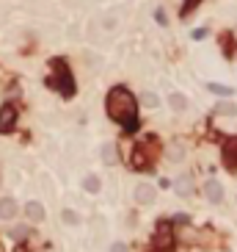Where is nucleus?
I'll return each instance as SVG.
<instances>
[{"label": "nucleus", "instance_id": "nucleus-1", "mask_svg": "<svg viewBox=\"0 0 237 252\" xmlns=\"http://www.w3.org/2000/svg\"><path fill=\"white\" fill-rule=\"evenodd\" d=\"M135 97L130 95L127 86H113L108 92V100H105V111L113 122H118L121 128H127V131H135L138 128V119H135Z\"/></svg>", "mask_w": 237, "mask_h": 252}, {"label": "nucleus", "instance_id": "nucleus-2", "mask_svg": "<svg viewBox=\"0 0 237 252\" xmlns=\"http://www.w3.org/2000/svg\"><path fill=\"white\" fill-rule=\"evenodd\" d=\"M14 122H17V108L11 103H6L0 108V133H9L14 128Z\"/></svg>", "mask_w": 237, "mask_h": 252}, {"label": "nucleus", "instance_id": "nucleus-3", "mask_svg": "<svg viewBox=\"0 0 237 252\" xmlns=\"http://www.w3.org/2000/svg\"><path fill=\"white\" fill-rule=\"evenodd\" d=\"M133 197H135V202H141V205H149V202L154 200V189L149 186V183H138Z\"/></svg>", "mask_w": 237, "mask_h": 252}, {"label": "nucleus", "instance_id": "nucleus-4", "mask_svg": "<svg viewBox=\"0 0 237 252\" xmlns=\"http://www.w3.org/2000/svg\"><path fill=\"white\" fill-rule=\"evenodd\" d=\"M204 194H207V200H210V202H220V200H223V189H220L218 180H207V183H204Z\"/></svg>", "mask_w": 237, "mask_h": 252}, {"label": "nucleus", "instance_id": "nucleus-5", "mask_svg": "<svg viewBox=\"0 0 237 252\" xmlns=\"http://www.w3.org/2000/svg\"><path fill=\"white\" fill-rule=\"evenodd\" d=\"M223 161H226V166L237 169V139H229L223 144Z\"/></svg>", "mask_w": 237, "mask_h": 252}, {"label": "nucleus", "instance_id": "nucleus-6", "mask_svg": "<svg viewBox=\"0 0 237 252\" xmlns=\"http://www.w3.org/2000/svg\"><path fill=\"white\" fill-rule=\"evenodd\" d=\"M17 216V202L11 197H3L0 200V219H14Z\"/></svg>", "mask_w": 237, "mask_h": 252}, {"label": "nucleus", "instance_id": "nucleus-7", "mask_svg": "<svg viewBox=\"0 0 237 252\" xmlns=\"http://www.w3.org/2000/svg\"><path fill=\"white\" fill-rule=\"evenodd\" d=\"M171 244H174V238H171L169 227L160 225V230H157V235H154V247H157V250H166V247H171Z\"/></svg>", "mask_w": 237, "mask_h": 252}, {"label": "nucleus", "instance_id": "nucleus-8", "mask_svg": "<svg viewBox=\"0 0 237 252\" xmlns=\"http://www.w3.org/2000/svg\"><path fill=\"white\" fill-rule=\"evenodd\" d=\"M25 216L31 219V222H42V219H44V205H42V202H28V205H25Z\"/></svg>", "mask_w": 237, "mask_h": 252}, {"label": "nucleus", "instance_id": "nucleus-9", "mask_svg": "<svg viewBox=\"0 0 237 252\" xmlns=\"http://www.w3.org/2000/svg\"><path fill=\"white\" fill-rule=\"evenodd\" d=\"M174 192H177L179 197H187V194L193 192V183H190V177H187V174H182V177H177V180H174Z\"/></svg>", "mask_w": 237, "mask_h": 252}, {"label": "nucleus", "instance_id": "nucleus-10", "mask_svg": "<svg viewBox=\"0 0 237 252\" xmlns=\"http://www.w3.org/2000/svg\"><path fill=\"white\" fill-rule=\"evenodd\" d=\"M169 103H171V108H174V111H185V108H187L185 95H179V92H171V95H169Z\"/></svg>", "mask_w": 237, "mask_h": 252}, {"label": "nucleus", "instance_id": "nucleus-11", "mask_svg": "<svg viewBox=\"0 0 237 252\" xmlns=\"http://www.w3.org/2000/svg\"><path fill=\"white\" fill-rule=\"evenodd\" d=\"M83 186H85V192H88V194H97V192H100V186H102V183H100V177H97V174H85Z\"/></svg>", "mask_w": 237, "mask_h": 252}, {"label": "nucleus", "instance_id": "nucleus-12", "mask_svg": "<svg viewBox=\"0 0 237 252\" xmlns=\"http://www.w3.org/2000/svg\"><path fill=\"white\" fill-rule=\"evenodd\" d=\"M215 114H218V116H235L237 105L235 103H218V105H215Z\"/></svg>", "mask_w": 237, "mask_h": 252}, {"label": "nucleus", "instance_id": "nucleus-13", "mask_svg": "<svg viewBox=\"0 0 237 252\" xmlns=\"http://www.w3.org/2000/svg\"><path fill=\"white\" fill-rule=\"evenodd\" d=\"M102 161H105V164H116V161H118L116 147H113V144H105V147H102Z\"/></svg>", "mask_w": 237, "mask_h": 252}, {"label": "nucleus", "instance_id": "nucleus-14", "mask_svg": "<svg viewBox=\"0 0 237 252\" xmlns=\"http://www.w3.org/2000/svg\"><path fill=\"white\" fill-rule=\"evenodd\" d=\"M141 100H144V105H149V108H157V105H160V97L154 95V92H144Z\"/></svg>", "mask_w": 237, "mask_h": 252}, {"label": "nucleus", "instance_id": "nucleus-15", "mask_svg": "<svg viewBox=\"0 0 237 252\" xmlns=\"http://www.w3.org/2000/svg\"><path fill=\"white\" fill-rule=\"evenodd\" d=\"M61 219H64V222H67V225H80V216H77L75 211H64V213H61Z\"/></svg>", "mask_w": 237, "mask_h": 252}, {"label": "nucleus", "instance_id": "nucleus-16", "mask_svg": "<svg viewBox=\"0 0 237 252\" xmlns=\"http://www.w3.org/2000/svg\"><path fill=\"white\" fill-rule=\"evenodd\" d=\"M25 235H28V227H14V230H11V238H14V241H22Z\"/></svg>", "mask_w": 237, "mask_h": 252}, {"label": "nucleus", "instance_id": "nucleus-17", "mask_svg": "<svg viewBox=\"0 0 237 252\" xmlns=\"http://www.w3.org/2000/svg\"><path fill=\"white\" fill-rule=\"evenodd\" d=\"M210 92H215V95H232L229 86H218V83H210Z\"/></svg>", "mask_w": 237, "mask_h": 252}, {"label": "nucleus", "instance_id": "nucleus-18", "mask_svg": "<svg viewBox=\"0 0 237 252\" xmlns=\"http://www.w3.org/2000/svg\"><path fill=\"white\" fill-rule=\"evenodd\" d=\"M154 19H157L160 25H169V17H166V11H163V9H157V11H154Z\"/></svg>", "mask_w": 237, "mask_h": 252}, {"label": "nucleus", "instance_id": "nucleus-19", "mask_svg": "<svg viewBox=\"0 0 237 252\" xmlns=\"http://www.w3.org/2000/svg\"><path fill=\"white\" fill-rule=\"evenodd\" d=\"M110 252H130V250H127V244L116 241V244H113V247H110Z\"/></svg>", "mask_w": 237, "mask_h": 252}, {"label": "nucleus", "instance_id": "nucleus-20", "mask_svg": "<svg viewBox=\"0 0 237 252\" xmlns=\"http://www.w3.org/2000/svg\"><path fill=\"white\" fill-rule=\"evenodd\" d=\"M207 36V28H199V31H193V39H204Z\"/></svg>", "mask_w": 237, "mask_h": 252}, {"label": "nucleus", "instance_id": "nucleus-21", "mask_svg": "<svg viewBox=\"0 0 237 252\" xmlns=\"http://www.w3.org/2000/svg\"><path fill=\"white\" fill-rule=\"evenodd\" d=\"M169 155H171V158H174V161H179V158H182V155H185V153H182V150H171V153H169Z\"/></svg>", "mask_w": 237, "mask_h": 252}]
</instances>
